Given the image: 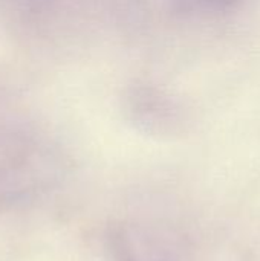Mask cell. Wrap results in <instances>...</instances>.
<instances>
[{
	"label": "cell",
	"mask_w": 260,
	"mask_h": 261,
	"mask_svg": "<svg viewBox=\"0 0 260 261\" xmlns=\"http://www.w3.org/2000/svg\"><path fill=\"white\" fill-rule=\"evenodd\" d=\"M211 5H218V6H227V5H231V3H236L238 0H205Z\"/></svg>",
	"instance_id": "6da1fadb"
}]
</instances>
